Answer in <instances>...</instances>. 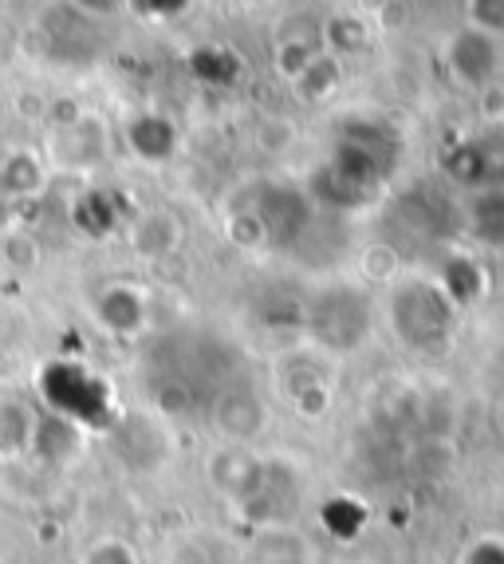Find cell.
Wrapping results in <instances>:
<instances>
[{
    "mask_svg": "<svg viewBox=\"0 0 504 564\" xmlns=\"http://www.w3.org/2000/svg\"><path fill=\"white\" fill-rule=\"evenodd\" d=\"M261 403L249 395V391H237V395H224L221 403H217V426H221L229 438H237V443H244V438H252V434L261 431Z\"/></svg>",
    "mask_w": 504,
    "mask_h": 564,
    "instance_id": "6da1fadb",
    "label": "cell"
},
{
    "mask_svg": "<svg viewBox=\"0 0 504 564\" xmlns=\"http://www.w3.org/2000/svg\"><path fill=\"white\" fill-rule=\"evenodd\" d=\"M493 414H496V426H501V434H504V395L496 399V411Z\"/></svg>",
    "mask_w": 504,
    "mask_h": 564,
    "instance_id": "7a4b0ae2",
    "label": "cell"
}]
</instances>
